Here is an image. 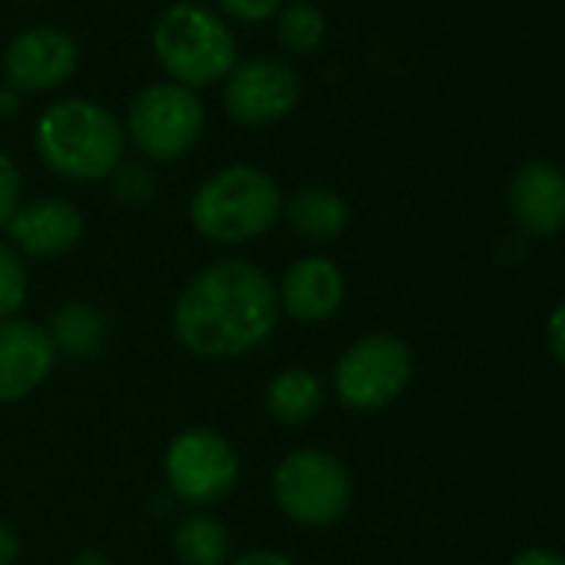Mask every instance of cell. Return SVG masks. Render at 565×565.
Returning <instances> with one entry per match:
<instances>
[{
  "label": "cell",
  "mask_w": 565,
  "mask_h": 565,
  "mask_svg": "<svg viewBox=\"0 0 565 565\" xmlns=\"http://www.w3.org/2000/svg\"><path fill=\"white\" fill-rule=\"evenodd\" d=\"M276 323V282L239 256L203 266L173 303V337L200 360L246 356L273 337Z\"/></svg>",
  "instance_id": "obj_1"
},
{
  "label": "cell",
  "mask_w": 565,
  "mask_h": 565,
  "mask_svg": "<svg viewBox=\"0 0 565 565\" xmlns=\"http://www.w3.org/2000/svg\"><path fill=\"white\" fill-rule=\"evenodd\" d=\"M41 160L64 180L97 183L124 163V124L94 100H57L34 127Z\"/></svg>",
  "instance_id": "obj_2"
},
{
  "label": "cell",
  "mask_w": 565,
  "mask_h": 565,
  "mask_svg": "<svg viewBox=\"0 0 565 565\" xmlns=\"http://www.w3.org/2000/svg\"><path fill=\"white\" fill-rule=\"evenodd\" d=\"M282 216L276 180L249 163H233L206 177L190 200L193 230L220 246H239L263 236Z\"/></svg>",
  "instance_id": "obj_3"
},
{
  "label": "cell",
  "mask_w": 565,
  "mask_h": 565,
  "mask_svg": "<svg viewBox=\"0 0 565 565\" xmlns=\"http://www.w3.org/2000/svg\"><path fill=\"white\" fill-rule=\"evenodd\" d=\"M153 54L170 84L186 90L210 87L236 67V41L223 18L203 4H173L153 28Z\"/></svg>",
  "instance_id": "obj_4"
},
{
  "label": "cell",
  "mask_w": 565,
  "mask_h": 565,
  "mask_svg": "<svg viewBox=\"0 0 565 565\" xmlns=\"http://www.w3.org/2000/svg\"><path fill=\"white\" fill-rule=\"evenodd\" d=\"M350 472L323 449H294L273 469V499L300 525H333L350 509Z\"/></svg>",
  "instance_id": "obj_5"
},
{
  "label": "cell",
  "mask_w": 565,
  "mask_h": 565,
  "mask_svg": "<svg viewBox=\"0 0 565 565\" xmlns=\"http://www.w3.org/2000/svg\"><path fill=\"white\" fill-rule=\"evenodd\" d=\"M203 124L206 117L200 97L167 81V84H150L134 97L124 134L147 160L173 163L196 147Z\"/></svg>",
  "instance_id": "obj_6"
},
{
  "label": "cell",
  "mask_w": 565,
  "mask_h": 565,
  "mask_svg": "<svg viewBox=\"0 0 565 565\" xmlns=\"http://www.w3.org/2000/svg\"><path fill=\"white\" fill-rule=\"evenodd\" d=\"M413 376V353L399 337L373 333L356 340L333 370V390L347 409L376 413L403 396Z\"/></svg>",
  "instance_id": "obj_7"
},
{
  "label": "cell",
  "mask_w": 565,
  "mask_h": 565,
  "mask_svg": "<svg viewBox=\"0 0 565 565\" xmlns=\"http://www.w3.org/2000/svg\"><path fill=\"white\" fill-rule=\"evenodd\" d=\"M163 479L183 505L206 509L233 492L239 479V456L230 439L213 429H183L163 452Z\"/></svg>",
  "instance_id": "obj_8"
},
{
  "label": "cell",
  "mask_w": 565,
  "mask_h": 565,
  "mask_svg": "<svg viewBox=\"0 0 565 565\" xmlns=\"http://www.w3.org/2000/svg\"><path fill=\"white\" fill-rule=\"evenodd\" d=\"M300 94V77L287 61L253 57L230 71L223 87V107L243 127H269L297 110Z\"/></svg>",
  "instance_id": "obj_9"
},
{
  "label": "cell",
  "mask_w": 565,
  "mask_h": 565,
  "mask_svg": "<svg viewBox=\"0 0 565 565\" xmlns=\"http://www.w3.org/2000/svg\"><path fill=\"white\" fill-rule=\"evenodd\" d=\"M77 44L57 28H31L18 34L4 51V77L11 90H54L67 84L77 71Z\"/></svg>",
  "instance_id": "obj_10"
},
{
  "label": "cell",
  "mask_w": 565,
  "mask_h": 565,
  "mask_svg": "<svg viewBox=\"0 0 565 565\" xmlns=\"http://www.w3.org/2000/svg\"><path fill=\"white\" fill-rule=\"evenodd\" d=\"M54 366L57 350L47 327L21 317L0 323V406L31 396L54 373Z\"/></svg>",
  "instance_id": "obj_11"
},
{
  "label": "cell",
  "mask_w": 565,
  "mask_h": 565,
  "mask_svg": "<svg viewBox=\"0 0 565 565\" xmlns=\"http://www.w3.org/2000/svg\"><path fill=\"white\" fill-rule=\"evenodd\" d=\"M343 297L347 276L330 256H303L290 263L276 287L279 310L307 327L327 323L343 307Z\"/></svg>",
  "instance_id": "obj_12"
},
{
  "label": "cell",
  "mask_w": 565,
  "mask_h": 565,
  "mask_svg": "<svg viewBox=\"0 0 565 565\" xmlns=\"http://www.w3.org/2000/svg\"><path fill=\"white\" fill-rule=\"evenodd\" d=\"M11 246L21 256L54 259L71 253L84 239V213L64 196H41L21 203L8 223Z\"/></svg>",
  "instance_id": "obj_13"
},
{
  "label": "cell",
  "mask_w": 565,
  "mask_h": 565,
  "mask_svg": "<svg viewBox=\"0 0 565 565\" xmlns=\"http://www.w3.org/2000/svg\"><path fill=\"white\" fill-rule=\"evenodd\" d=\"M509 206L525 236H552L565 226V173L545 160L525 163L509 186Z\"/></svg>",
  "instance_id": "obj_14"
},
{
  "label": "cell",
  "mask_w": 565,
  "mask_h": 565,
  "mask_svg": "<svg viewBox=\"0 0 565 565\" xmlns=\"http://www.w3.org/2000/svg\"><path fill=\"white\" fill-rule=\"evenodd\" d=\"M263 399H266V413L279 426H307L310 419L320 416L327 403V386L320 373L307 366H290V370H279L269 380Z\"/></svg>",
  "instance_id": "obj_15"
},
{
  "label": "cell",
  "mask_w": 565,
  "mask_h": 565,
  "mask_svg": "<svg viewBox=\"0 0 565 565\" xmlns=\"http://www.w3.org/2000/svg\"><path fill=\"white\" fill-rule=\"evenodd\" d=\"M282 220L310 243H330L347 230L350 206L340 193L327 186H303L290 200H282Z\"/></svg>",
  "instance_id": "obj_16"
},
{
  "label": "cell",
  "mask_w": 565,
  "mask_h": 565,
  "mask_svg": "<svg viewBox=\"0 0 565 565\" xmlns=\"http://www.w3.org/2000/svg\"><path fill=\"white\" fill-rule=\"evenodd\" d=\"M47 337L57 350V356L67 360H94L107 343V320L97 307L84 300H71L54 310L47 323Z\"/></svg>",
  "instance_id": "obj_17"
},
{
  "label": "cell",
  "mask_w": 565,
  "mask_h": 565,
  "mask_svg": "<svg viewBox=\"0 0 565 565\" xmlns=\"http://www.w3.org/2000/svg\"><path fill=\"white\" fill-rule=\"evenodd\" d=\"M173 552L183 565H226L230 532L210 512H190L173 532Z\"/></svg>",
  "instance_id": "obj_18"
},
{
  "label": "cell",
  "mask_w": 565,
  "mask_h": 565,
  "mask_svg": "<svg viewBox=\"0 0 565 565\" xmlns=\"http://www.w3.org/2000/svg\"><path fill=\"white\" fill-rule=\"evenodd\" d=\"M327 34V18L317 4H310V0H294V4L279 8L276 14V38L279 44L294 51V54H310L320 47Z\"/></svg>",
  "instance_id": "obj_19"
},
{
  "label": "cell",
  "mask_w": 565,
  "mask_h": 565,
  "mask_svg": "<svg viewBox=\"0 0 565 565\" xmlns=\"http://www.w3.org/2000/svg\"><path fill=\"white\" fill-rule=\"evenodd\" d=\"M28 290H31V276L24 256L11 243L0 239V323L21 313V307L28 303Z\"/></svg>",
  "instance_id": "obj_20"
},
{
  "label": "cell",
  "mask_w": 565,
  "mask_h": 565,
  "mask_svg": "<svg viewBox=\"0 0 565 565\" xmlns=\"http://www.w3.org/2000/svg\"><path fill=\"white\" fill-rule=\"evenodd\" d=\"M160 180L147 163H120L114 170V193L124 206H147L157 200Z\"/></svg>",
  "instance_id": "obj_21"
},
{
  "label": "cell",
  "mask_w": 565,
  "mask_h": 565,
  "mask_svg": "<svg viewBox=\"0 0 565 565\" xmlns=\"http://www.w3.org/2000/svg\"><path fill=\"white\" fill-rule=\"evenodd\" d=\"M21 206V170L8 153H0V226H8Z\"/></svg>",
  "instance_id": "obj_22"
},
{
  "label": "cell",
  "mask_w": 565,
  "mask_h": 565,
  "mask_svg": "<svg viewBox=\"0 0 565 565\" xmlns=\"http://www.w3.org/2000/svg\"><path fill=\"white\" fill-rule=\"evenodd\" d=\"M216 4L243 24H263L279 14L282 0H216Z\"/></svg>",
  "instance_id": "obj_23"
},
{
  "label": "cell",
  "mask_w": 565,
  "mask_h": 565,
  "mask_svg": "<svg viewBox=\"0 0 565 565\" xmlns=\"http://www.w3.org/2000/svg\"><path fill=\"white\" fill-rule=\"evenodd\" d=\"M548 350L552 356L565 366V300L552 310L548 317Z\"/></svg>",
  "instance_id": "obj_24"
},
{
  "label": "cell",
  "mask_w": 565,
  "mask_h": 565,
  "mask_svg": "<svg viewBox=\"0 0 565 565\" xmlns=\"http://www.w3.org/2000/svg\"><path fill=\"white\" fill-rule=\"evenodd\" d=\"M226 565H297V562L282 552H273V548H249V552L230 558Z\"/></svg>",
  "instance_id": "obj_25"
},
{
  "label": "cell",
  "mask_w": 565,
  "mask_h": 565,
  "mask_svg": "<svg viewBox=\"0 0 565 565\" xmlns=\"http://www.w3.org/2000/svg\"><path fill=\"white\" fill-rule=\"evenodd\" d=\"M21 558V535L14 525L0 522V565H14Z\"/></svg>",
  "instance_id": "obj_26"
},
{
  "label": "cell",
  "mask_w": 565,
  "mask_h": 565,
  "mask_svg": "<svg viewBox=\"0 0 565 565\" xmlns=\"http://www.w3.org/2000/svg\"><path fill=\"white\" fill-rule=\"evenodd\" d=\"M512 565H565V555L548 552V548H529V552H519Z\"/></svg>",
  "instance_id": "obj_27"
},
{
  "label": "cell",
  "mask_w": 565,
  "mask_h": 565,
  "mask_svg": "<svg viewBox=\"0 0 565 565\" xmlns=\"http://www.w3.org/2000/svg\"><path fill=\"white\" fill-rule=\"evenodd\" d=\"M71 565H110V558H107L104 552H94V548H87V552L74 555V562H71Z\"/></svg>",
  "instance_id": "obj_28"
},
{
  "label": "cell",
  "mask_w": 565,
  "mask_h": 565,
  "mask_svg": "<svg viewBox=\"0 0 565 565\" xmlns=\"http://www.w3.org/2000/svg\"><path fill=\"white\" fill-rule=\"evenodd\" d=\"M14 110H18L14 90H0V114H14Z\"/></svg>",
  "instance_id": "obj_29"
}]
</instances>
